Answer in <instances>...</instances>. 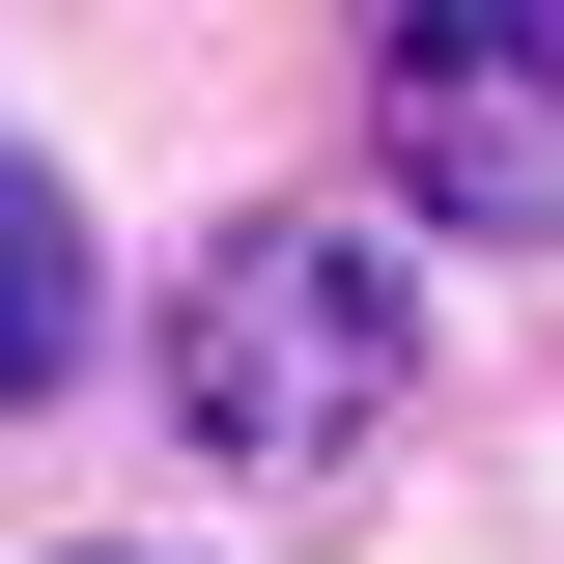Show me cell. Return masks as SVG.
<instances>
[{
	"instance_id": "1",
	"label": "cell",
	"mask_w": 564,
	"mask_h": 564,
	"mask_svg": "<svg viewBox=\"0 0 564 564\" xmlns=\"http://www.w3.org/2000/svg\"><path fill=\"white\" fill-rule=\"evenodd\" d=\"M395 395H423V254L395 226H226V254L170 282V423H198V480H339Z\"/></svg>"
},
{
	"instance_id": "2",
	"label": "cell",
	"mask_w": 564,
	"mask_h": 564,
	"mask_svg": "<svg viewBox=\"0 0 564 564\" xmlns=\"http://www.w3.org/2000/svg\"><path fill=\"white\" fill-rule=\"evenodd\" d=\"M367 141H395V198H423V226L564 254V0H395Z\"/></svg>"
},
{
	"instance_id": "3",
	"label": "cell",
	"mask_w": 564,
	"mask_h": 564,
	"mask_svg": "<svg viewBox=\"0 0 564 564\" xmlns=\"http://www.w3.org/2000/svg\"><path fill=\"white\" fill-rule=\"evenodd\" d=\"M57 367H85V198L0 141V395H57Z\"/></svg>"
}]
</instances>
